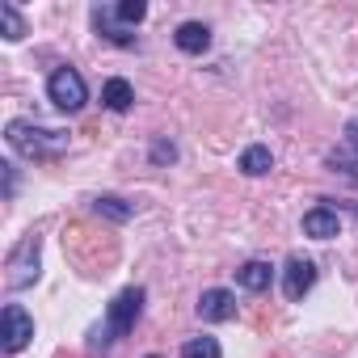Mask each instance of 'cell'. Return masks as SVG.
Instances as JSON below:
<instances>
[{"instance_id":"cell-3","label":"cell","mask_w":358,"mask_h":358,"mask_svg":"<svg viewBox=\"0 0 358 358\" xmlns=\"http://www.w3.org/2000/svg\"><path fill=\"white\" fill-rule=\"evenodd\" d=\"M5 287L9 291H26V287H34L38 282V274H43V262H38V236L30 232V236H22L17 245H13V253H9V262H5Z\"/></svg>"},{"instance_id":"cell-1","label":"cell","mask_w":358,"mask_h":358,"mask_svg":"<svg viewBox=\"0 0 358 358\" xmlns=\"http://www.w3.org/2000/svg\"><path fill=\"white\" fill-rule=\"evenodd\" d=\"M5 139L17 156H30V160H51L68 148V135L64 131H47L38 122H26V118H13L5 127Z\"/></svg>"},{"instance_id":"cell-15","label":"cell","mask_w":358,"mask_h":358,"mask_svg":"<svg viewBox=\"0 0 358 358\" xmlns=\"http://www.w3.org/2000/svg\"><path fill=\"white\" fill-rule=\"evenodd\" d=\"M93 211H97L101 220H110V224H127V220L135 215V207H131V203H122V199H114V194L93 199Z\"/></svg>"},{"instance_id":"cell-7","label":"cell","mask_w":358,"mask_h":358,"mask_svg":"<svg viewBox=\"0 0 358 358\" xmlns=\"http://www.w3.org/2000/svg\"><path fill=\"white\" fill-rule=\"evenodd\" d=\"M199 316H203V320H211V324L232 320V316H236V295H232V291H224V287L203 291V295H199Z\"/></svg>"},{"instance_id":"cell-16","label":"cell","mask_w":358,"mask_h":358,"mask_svg":"<svg viewBox=\"0 0 358 358\" xmlns=\"http://www.w3.org/2000/svg\"><path fill=\"white\" fill-rule=\"evenodd\" d=\"M182 358H224V345L203 333V337H190V341L182 345Z\"/></svg>"},{"instance_id":"cell-12","label":"cell","mask_w":358,"mask_h":358,"mask_svg":"<svg viewBox=\"0 0 358 358\" xmlns=\"http://www.w3.org/2000/svg\"><path fill=\"white\" fill-rule=\"evenodd\" d=\"M236 169L249 173V177H266V173L274 169V156H270L266 143H249V148L241 152V164H236Z\"/></svg>"},{"instance_id":"cell-2","label":"cell","mask_w":358,"mask_h":358,"mask_svg":"<svg viewBox=\"0 0 358 358\" xmlns=\"http://www.w3.org/2000/svg\"><path fill=\"white\" fill-rule=\"evenodd\" d=\"M143 287H127V291H118L114 299H110V308H106V329L97 333V341L101 345H110V341H118V337H127L131 329H135V320L143 316Z\"/></svg>"},{"instance_id":"cell-14","label":"cell","mask_w":358,"mask_h":358,"mask_svg":"<svg viewBox=\"0 0 358 358\" xmlns=\"http://www.w3.org/2000/svg\"><path fill=\"white\" fill-rule=\"evenodd\" d=\"M324 160H329V169H333V173H341V177H350V182L358 186V152H354L350 143H341V148H333V152H329Z\"/></svg>"},{"instance_id":"cell-5","label":"cell","mask_w":358,"mask_h":358,"mask_svg":"<svg viewBox=\"0 0 358 358\" xmlns=\"http://www.w3.org/2000/svg\"><path fill=\"white\" fill-rule=\"evenodd\" d=\"M34 337V320L22 303H5V312H0V350L5 354H22Z\"/></svg>"},{"instance_id":"cell-20","label":"cell","mask_w":358,"mask_h":358,"mask_svg":"<svg viewBox=\"0 0 358 358\" xmlns=\"http://www.w3.org/2000/svg\"><path fill=\"white\" fill-rule=\"evenodd\" d=\"M345 143L358 152V118H350V122H345Z\"/></svg>"},{"instance_id":"cell-19","label":"cell","mask_w":358,"mask_h":358,"mask_svg":"<svg viewBox=\"0 0 358 358\" xmlns=\"http://www.w3.org/2000/svg\"><path fill=\"white\" fill-rule=\"evenodd\" d=\"M0 169H5V199H13L17 194V169L13 164H0Z\"/></svg>"},{"instance_id":"cell-17","label":"cell","mask_w":358,"mask_h":358,"mask_svg":"<svg viewBox=\"0 0 358 358\" xmlns=\"http://www.w3.org/2000/svg\"><path fill=\"white\" fill-rule=\"evenodd\" d=\"M114 17H118L122 26H139V22L148 17V5H143V0H122V5L114 9Z\"/></svg>"},{"instance_id":"cell-10","label":"cell","mask_w":358,"mask_h":358,"mask_svg":"<svg viewBox=\"0 0 358 358\" xmlns=\"http://www.w3.org/2000/svg\"><path fill=\"white\" fill-rule=\"evenodd\" d=\"M101 106L114 110V114H127V110L135 106V89H131V80H122V76L106 80V89H101Z\"/></svg>"},{"instance_id":"cell-21","label":"cell","mask_w":358,"mask_h":358,"mask_svg":"<svg viewBox=\"0 0 358 358\" xmlns=\"http://www.w3.org/2000/svg\"><path fill=\"white\" fill-rule=\"evenodd\" d=\"M148 358H156V354H148Z\"/></svg>"},{"instance_id":"cell-9","label":"cell","mask_w":358,"mask_h":358,"mask_svg":"<svg viewBox=\"0 0 358 358\" xmlns=\"http://www.w3.org/2000/svg\"><path fill=\"white\" fill-rule=\"evenodd\" d=\"M173 43H177V51H186V55H203L211 47V30L203 22H182L177 34H173Z\"/></svg>"},{"instance_id":"cell-13","label":"cell","mask_w":358,"mask_h":358,"mask_svg":"<svg viewBox=\"0 0 358 358\" xmlns=\"http://www.w3.org/2000/svg\"><path fill=\"white\" fill-rule=\"evenodd\" d=\"M0 30H5V43H22L26 38V17L17 13L13 0H0Z\"/></svg>"},{"instance_id":"cell-4","label":"cell","mask_w":358,"mask_h":358,"mask_svg":"<svg viewBox=\"0 0 358 358\" xmlns=\"http://www.w3.org/2000/svg\"><path fill=\"white\" fill-rule=\"evenodd\" d=\"M47 97H51V106L55 110H64V114H76L85 101H89V89H85V76L76 72V68H55L51 76H47Z\"/></svg>"},{"instance_id":"cell-18","label":"cell","mask_w":358,"mask_h":358,"mask_svg":"<svg viewBox=\"0 0 358 358\" xmlns=\"http://www.w3.org/2000/svg\"><path fill=\"white\" fill-rule=\"evenodd\" d=\"M177 160V148L169 139H152V164H173Z\"/></svg>"},{"instance_id":"cell-11","label":"cell","mask_w":358,"mask_h":358,"mask_svg":"<svg viewBox=\"0 0 358 358\" xmlns=\"http://www.w3.org/2000/svg\"><path fill=\"white\" fill-rule=\"evenodd\" d=\"M236 282L245 287V291H270V282H274V266L270 262H245L241 270H236Z\"/></svg>"},{"instance_id":"cell-8","label":"cell","mask_w":358,"mask_h":358,"mask_svg":"<svg viewBox=\"0 0 358 358\" xmlns=\"http://www.w3.org/2000/svg\"><path fill=\"white\" fill-rule=\"evenodd\" d=\"M303 236H312V241H333V236H341L337 211H333V207H312V211L303 215Z\"/></svg>"},{"instance_id":"cell-6","label":"cell","mask_w":358,"mask_h":358,"mask_svg":"<svg viewBox=\"0 0 358 358\" xmlns=\"http://www.w3.org/2000/svg\"><path fill=\"white\" fill-rule=\"evenodd\" d=\"M312 287H316V266H312L308 257H291V262L282 266V295L299 303Z\"/></svg>"}]
</instances>
